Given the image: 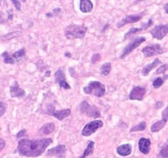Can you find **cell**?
Segmentation results:
<instances>
[{
  "instance_id": "277c9868",
  "label": "cell",
  "mask_w": 168,
  "mask_h": 158,
  "mask_svg": "<svg viewBox=\"0 0 168 158\" xmlns=\"http://www.w3.org/2000/svg\"><path fill=\"white\" fill-rule=\"evenodd\" d=\"M80 110L82 114L86 115L89 117H92V118L96 119L99 118L100 116H101L99 110L98 109L96 106H94V105H90L87 101H83L80 104Z\"/></svg>"
},
{
  "instance_id": "1f68e13d",
  "label": "cell",
  "mask_w": 168,
  "mask_h": 158,
  "mask_svg": "<svg viewBox=\"0 0 168 158\" xmlns=\"http://www.w3.org/2000/svg\"><path fill=\"white\" fill-rule=\"evenodd\" d=\"M162 120H168V105L166 106V108L163 110L162 112Z\"/></svg>"
},
{
  "instance_id": "e0dca14e",
  "label": "cell",
  "mask_w": 168,
  "mask_h": 158,
  "mask_svg": "<svg viewBox=\"0 0 168 158\" xmlns=\"http://www.w3.org/2000/svg\"><path fill=\"white\" fill-rule=\"evenodd\" d=\"M160 64H161V61L159 60V59H155L154 61H153L152 64H148L143 69V70H142V74L144 76H147L153 69H155V68L157 67V65H159Z\"/></svg>"
},
{
  "instance_id": "d4e9b609",
  "label": "cell",
  "mask_w": 168,
  "mask_h": 158,
  "mask_svg": "<svg viewBox=\"0 0 168 158\" xmlns=\"http://www.w3.org/2000/svg\"><path fill=\"white\" fill-rule=\"evenodd\" d=\"M22 35V32L21 31H16V32H12V33H9L7 35H5V36H2V40H11L12 38L18 37Z\"/></svg>"
},
{
  "instance_id": "d590c367",
  "label": "cell",
  "mask_w": 168,
  "mask_h": 158,
  "mask_svg": "<svg viewBox=\"0 0 168 158\" xmlns=\"http://www.w3.org/2000/svg\"><path fill=\"white\" fill-rule=\"evenodd\" d=\"M164 8H165V12H166V13L168 14V3H166V5L164 6Z\"/></svg>"
},
{
  "instance_id": "6da1fadb",
  "label": "cell",
  "mask_w": 168,
  "mask_h": 158,
  "mask_svg": "<svg viewBox=\"0 0 168 158\" xmlns=\"http://www.w3.org/2000/svg\"><path fill=\"white\" fill-rule=\"evenodd\" d=\"M53 143L51 138L39 140L22 139L18 143V152L25 156H39Z\"/></svg>"
},
{
  "instance_id": "d6986e66",
  "label": "cell",
  "mask_w": 168,
  "mask_h": 158,
  "mask_svg": "<svg viewBox=\"0 0 168 158\" xmlns=\"http://www.w3.org/2000/svg\"><path fill=\"white\" fill-rule=\"evenodd\" d=\"M55 129V126L53 125V123H49V124H47V125H44L41 129H40V134H44V135H47V134H52Z\"/></svg>"
},
{
  "instance_id": "ba28073f",
  "label": "cell",
  "mask_w": 168,
  "mask_h": 158,
  "mask_svg": "<svg viewBox=\"0 0 168 158\" xmlns=\"http://www.w3.org/2000/svg\"><path fill=\"white\" fill-rule=\"evenodd\" d=\"M103 123L101 120H94L89 123V124H87V125L84 126V129H83V131H82V135L85 136V137L90 136L91 134H93L94 133H95V131H96L98 129L103 127Z\"/></svg>"
},
{
  "instance_id": "836d02e7",
  "label": "cell",
  "mask_w": 168,
  "mask_h": 158,
  "mask_svg": "<svg viewBox=\"0 0 168 158\" xmlns=\"http://www.w3.org/2000/svg\"><path fill=\"white\" fill-rule=\"evenodd\" d=\"M25 134H26V130H22V131H21L20 133H18L17 137V138H22V136L24 135Z\"/></svg>"
},
{
  "instance_id": "7a4b0ae2",
  "label": "cell",
  "mask_w": 168,
  "mask_h": 158,
  "mask_svg": "<svg viewBox=\"0 0 168 158\" xmlns=\"http://www.w3.org/2000/svg\"><path fill=\"white\" fill-rule=\"evenodd\" d=\"M87 31L86 27L78 25H70L65 29V36L69 40L83 38Z\"/></svg>"
},
{
  "instance_id": "8d00e7d4",
  "label": "cell",
  "mask_w": 168,
  "mask_h": 158,
  "mask_svg": "<svg viewBox=\"0 0 168 158\" xmlns=\"http://www.w3.org/2000/svg\"><path fill=\"white\" fill-rule=\"evenodd\" d=\"M65 56H70V54H69V52H66V54H65Z\"/></svg>"
},
{
  "instance_id": "44dd1931",
  "label": "cell",
  "mask_w": 168,
  "mask_h": 158,
  "mask_svg": "<svg viewBox=\"0 0 168 158\" xmlns=\"http://www.w3.org/2000/svg\"><path fill=\"white\" fill-rule=\"evenodd\" d=\"M94 147V142H92V141H90V142L89 143L88 146H87L86 149L84 150L83 155H82V156H80V158H85L87 156H89V154L93 153Z\"/></svg>"
},
{
  "instance_id": "603a6c76",
  "label": "cell",
  "mask_w": 168,
  "mask_h": 158,
  "mask_svg": "<svg viewBox=\"0 0 168 158\" xmlns=\"http://www.w3.org/2000/svg\"><path fill=\"white\" fill-rule=\"evenodd\" d=\"M2 57L3 58V61H4L5 64H13L14 63H15V59L12 57V56H10L8 54L7 52H4V53H2Z\"/></svg>"
},
{
  "instance_id": "f1b7e54d",
  "label": "cell",
  "mask_w": 168,
  "mask_h": 158,
  "mask_svg": "<svg viewBox=\"0 0 168 158\" xmlns=\"http://www.w3.org/2000/svg\"><path fill=\"white\" fill-rule=\"evenodd\" d=\"M163 83H164V80L162 79V78H156V79L154 80V82H153V86L154 88H159L161 85L163 84Z\"/></svg>"
},
{
  "instance_id": "f546056e",
  "label": "cell",
  "mask_w": 168,
  "mask_h": 158,
  "mask_svg": "<svg viewBox=\"0 0 168 158\" xmlns=\"http://www.w3.org/2000/svg\"><path fill=\"white\" fill-rule=\"evenodd\" d=\"M167 69H168L167 64H164V65H162V66H161V67H160L159 69H157V74H164V73H165V72H166V70H167Z\"/></svg>"
},
{
  "instance_id": "ffe728a7",
  "label": "cell",
  "mask_w": 168,
  "mask_h": 158,
  "mask_svg": "<svg viewBox=\"0 0 168 158\" xmlns=\"http://www.w3.org/2000/svg\"><path fill=\"white\" fill-rule=\"evenodd\" d=\"M166 120H160L157 121V122L154 123L153 125H152V127H151V131L153 132V133H156V132L160 131L162 128H164V126L166 125Z\"/></svg>"
},
{
  "instance_id": "8fae6325",
  "label": "cell",
  "mask_w": 168,
  "mask_h": 158,
  "mask_svg": "<svg viewBox=\"0 0 168 158\" xmlns=\"http://www.w3.org/2000/svg\"><path fill=\"white\" fill-rule=\"evenodd\" d=\"M55 80L59 84L60 87H62V88H64V89H70L71 88L70 85L66 83L65 74L61 69H58L55 73Z\"/></svg>"
},
{
  "instance_id": "3957f363",
  "label": "cell",
  "mask_w": 168,
  "mask_h": 158,
  "mask_svg": "<svg viewBox=\"0 0 168 158\" xmlns=\"http://www.w3.org/2000/svg\"><path fill=\"white\" fill-rule=\"evenodd\" d=\"M84 93L92 94L95 96L101 97L104 96V94L106 92V88H105V86L99 82H91L89 83L87 87H84Z\"/></svg>"
},
{
  "instance_id": "d6a6232c",
  "label": "cell",
  "mask_w": 168,
  "mask_h": 158,
  "mask_svg": "<svg viewBox=\"0 0 168 158\" xmlns=\"http://www.w3.org/2000/svg\"><path fill=\"white\" fill-rule=\"evenodd\" d=\"M0 108H1V110H0V116L3 115V114L5 112V110H6V105H5L3 102L0 103Z\"/></svg>"
},
{
  "instance_id": "5b68a950",
  "label": "cell",
  "mask_w": 168,
  "mask_h": 158,
  "mask_svg": "<svg viewBox=\"0 0 168 158\" xmlns=\"http://www.w3.org/2000/svg\"><path fill=\"white\" fill-rule=\"evenodd\" d=\"M146 40V39L144 37H137L131 40V42H130L128 45L125 47V49H123V52H122V54L121 56V58L124 59L126 55H128L129 54L132 52L134 49H135L137 47H139V45H141L142 43L144 42Z\"/></svg>"
},
{
  "instance_id": "9c48e42d",
  "label": "cell",
  "mask_w": 168,
  "mask_h": 158,
  "mask_svg": "<svg viewBox=\"0 0 168 158\" xmlns=\"http://www.w3.org/2000/svg\"><path fill=\"white\" fill-rule=\"evenodd\" d=\"M152 36L157 40H162L168 33V25H159L150 31Z\"/></svg>"
},
{
  "instance_id": "ac0fdd59",
  "label": "cell",
  "mask_w": 168,
  "mask_h": 158,
  "mask_svg": "<svg viewBox=\"0 0 168 158\" xmlns=\"http://www.w3.org/2000/svg\"><path fill=\"white\" fill-rule=\"evenodd\" d=\"M66 151V146L65 145H58L54 148L49 150L48 155L49 156H53V155H59V154L63 153Z\"/></svg>"
},
{
  "instance_id": "7402d4cb",
  "label": "cell",
  "mask_w": 168,
  "mask_h": 158,
  "mask_svg": "<svg viewBox=\"0 0 168 158\" xmlns=\"http://www.w3.org/2000/svg\"><path fill=\"white\" fill-rule=\"evenodd\" d=\"M143 30H144V27H141V28H135V27H132L131 29L129 30V31L127 32V33L126 34V36H125V39H128V38L131 37V36H133V35H135V33H138V32H139V31H143Z\"/></svg>"
},
{
  "instance_id": "cb8c5ba5",
  "label": "cell",
  "mask_w": 168,
  "mask_h": 158,
  "mask_svg": "<svg viewBox=\"0 0 168 158\" xmlns=\"http://www.w3.org/2000/svg\"><path fill=\"white\" fill-rule=\"evenodd\" d=\"M111 71V64L110 63H106L102 65L101 67V74L103 76L108 75Z\"/></svg>"
},
{
  "instance_id": "7c38bea8",
  "label": "cell",
  "mask_w": 168,
  "mask_h": 158,
  "mask_svg": "<svg viewBox=\"0 0 168 158\" xmlns=\"http://www.w3.org/2000/svg\"><path fill=\"white\" fill-rule=\"evenodd\" d=\"M144 13H141L140 14H137V15H131V16H127L126 18H123L121 23L117 24V27H122L124 25L129 24V23H135L139 22V20H141L143 16H144Z\"/></svg>"
},
{
  "instance_id": "30bf717a",
  "label": "cell",
  "mask_w": 168,
  "mask_h": 158,
  "mask_svg": "<svg viewBox=\"0 0 168 158\" xmlns=\"http://www.w3.org/2000/svg\"><path fill=\"white\" fill-rule=\"evenodd\" d=\"M145 92H146V90L144 87H135L131 90V93L129 95V99L130 100H142Z\"/></svg>"
},
{
  "instance_id": "4316f807",
  "label": "cell",
  "mask_w": 168,
  "mask_h": 158,
  "mask_svg": "<svg viewBox=\"0 0 168 158\" xmlns=\"http://www.w3.org/2000/svg\"><path fill=\"white\" fill-rule=\"evenodd\" d=\"M159 156L161 158H168V144L164 145V147L161 148L160 151Z\"/></svg>"
},
{
  "instance_id": "9a60e30c",
  "label": "cell",
  "mask_w": 168,
  "mask_h": 158,
  "mask_svg": "<svg viewBox=\"0 0 168 158\" xmlns=\"http://www.w3.org/2000/svg\"><path fill=\"white\" fill-rule=\"evenodd\" d=\"M10 92L12 97H22L25 95V91L18 87L17 83H15L10 87Z\"/></svg>"
},
{
  "instance_id": "8992f818",
  "label": "cell",
  "mask_w": 168,
  "mask_h": 158,
  "mask_svg": "<svg viewBox=\"0 0 168 158\" xmlns=\"http://www.w3.org/2000/svg\"><path fill=\"white\" fill-rule=\"evenodd\" d=\"M47 114L53 117H56L58 120H62L63 119L71 115V110L66 109L62 110H55V108L53 105H49L47 110Z\"/></svg>"
},
{
  "instance_id": "e575fe53",
  "label": "cell",
  "mask_w": 168,
  "mask_h": 158,
  "mask_svg": "<svg viewBox=\"0 0 168 158\" xmlns=\"http://www.w3.org/2000/svg\"><path fill=\"white\" fill-rule=\"evenodd\" d=\"M1 147H0V151H2V149H3V147H4V145H5V143H4V141H3V139H1Z\"/></svg>"
},
{
  "instance_id": "4dcf8cb0",
  "label": "cell",
  "mask_w": 168,
  "mask_h": 158,
  "mask_svg": "<svg viewBox=\"0 0 168 158\" xmlns=\"http://www.w3.org/2000/svg\"><path fill=\"white\" fill-rule=\"evenodd\" d=\"M22 1H26V0H22ZM12 2L14 4L15 8H17V10H21V3L19 0H12Z\"/></svg>"
},
{
  "instance_id": "484cf974",
  "label": "cell",
  "mask_w": 168,
  "mask_h": 158,
  "mask_svg": "<svg viewBox=\"0 0 168 158\" xmlns=\"http://www.w3.org/2000/svg\"><path fill=\"white\" fill-rule=\"evenodd\" d=\"M146 129V123L141 122L139 123L138 125H135V127H133L131 129V132H135V131H143Z\"/></svg>"
},
{
  "instance_id": "5bb4252c",
  "label": "cell",
  "mask_w": 168,
  "mask_h": 158,
  "mask_svg": "<svg viewBox=\"0 0 168 158\" xmlns=\"http://www.w3.org/2000/svg\"><path fill=\"white\" fill-rule=\"evenodd\" d=\"M80 9L82 13H90L93 9V3L90 0H80Z\"/></svg>"
},
{
  "instance_id": "52a82bcc",
  "label": "cell",
  "mask_w": 168,
  "mask_h": 158,
  "mask_svg": "<svg viewBox=\"0 0 168 158\" xmlns=\"http://www.w3.org/2000/svg\"><path fill=\"white\" fill-rule=\"evenodd\" d=\"M142 52L144 53V57H153V56L164 53V49L161 48L160 45L155 44V45H148V46L144 47V49H142Z\"/></svg>"
},
{
  "instance_id": "2e32d148",
  "label": "cell",
  "mask_w": 168,
  "mask_h": 158,
  "mask_svg": "<svg viewBox=\"0 0 168 158\" xmlns=\"http://www.w3.org/2000/svg\"><path fill=\"white\" fill-rule=\"evenodd\" d=\"M117 153L121 155V156H128L131 153L132 151V147L130 144H123L121 145L120 147L117 148Z\"/></svg>"
},
{
  "instance_id": "83f0119b",
  "label": "cell",
  "mask_w": 168,
  "mask_h": 158,
  "mask_svg": "<svg viewBox=\"0 0 168 158\" xmlns=\"http://www.w3.org/2000/svg\"><path fill=\"white\" fill-rule=\"evenodd\" d=\"M24 55H25V49H21V50H19V51H17L16 53H14L12 57H13L15 59H17V61H19Z\"/></svg>"
},
{
  "instance_id": "4fadbf2b",
  "label": "cell",
  "mask_w": 168,
  "mask_h": 158,
  "mask_svg": "<svg viewBox=\"0 0 168 158\" xmlns=\"http://www.w3.org/2000/svg\"><path fill=\"white\" fill-rule=\"evenodd\" d=\"M151 142L148 138H142L139 142V151H141L143 154H148L149 152V148H150Z\"/></svg>"
}]
</instances>
